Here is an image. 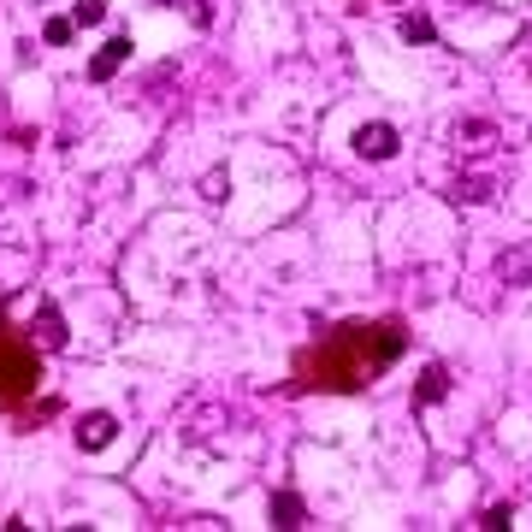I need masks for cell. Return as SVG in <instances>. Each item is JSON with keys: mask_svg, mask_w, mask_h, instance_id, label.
<instances>
[{"mask_svg": "<svg viewBox=\"0 0 532 532\" xmlns=\"http://www.w3.org/2000/svg\"><path fill=\"white\" fill-rule=\"evenodd\" d=\"M402 320H379V326H337L314 349L296 355V379L308 391H361L373 373H385L402 355Z\"/></svg>", "mask_w": 532, "mask_h": 532, "instance_id": "1", "label": "cell"}, {"mask_svg": "<svg viewBox=\"0 0 532 532\" xmlns=\"http://www.w3.org/2000/svg\"><path fill=\"white\" fill-rule=\"evenodd\" d=\"M36 379H42L36 349H24L18 337H6V326H0V402H24L36 391Z\"/></svg>", "mask_w": 532, "mask_h": 532, "instance_id": "2", "label": "cell"}, {"mask_svg": "<svg viewBox=\"0 0 532 532\" xmlns=\"http://www.w3.org/2000/svg\"><path fill=\"white\" fill-rule=\"evenodd\" d=\"M113 432H119V420H113L107 408H95V414H83V420H77V450H107V444H113Z\"/></svg>", "mask_w": 532, "mask_h": 532, "instance_id": "3", "label": "cell"}, {"mask_svg": "<svg viewBox=\"0 0 532 532\" xmlns=\"http://www.w3.org/2000/svg\"><path fill=\"white\" fill-rule=\"evenodd\" d=\"M355 154H361V160H391V154H397V131H391V125H361V131H355Z\"/></svg>", "mask_w": 532, "mask_h": 532, "instance_id": "4", "label": "cell"}, {"mask_svg": "<svg viewBox=\"0 0 532 532\" xmlns=\"http://www.w3.org/2000/svg\"><path fill=\"white\" fill-rule=\"evenodd\" d=\"M30 332H36V343H42V349H66V343H71L66 314H60L54 302H42V308H36V326H30Z\"/></svg>", "mask_w": 532, "mask_h": 532, "instance_id": "5", "label": "cell"}, {"mask_svg": "<svg viewBox=\"0 0 532 532\" xmlns=\"http://www.w3.org/2000/svg\"><path fill=\"white\" fill-rule=\"evenodd\" d=\"M444 397H450V367L432 361V367L420 373V385H414V408H438Z\"/></svg>", "mask_w": 532, "mask_h": 532, "instance_id": "6", "label": "cell"}, {"mask_svg": "<svg viewBox=\"0 0 532 532\" xmlns=\"http://www.w3.org/2000/svg\"><path fill=\"white\" fill-rule=\"evenodd\" d=\"M456 148H462V154H491V148H497V125H491V119H462V125H456Z\"/></svg>", "mask_w": 532, "mask_h": 532, "instance_id": "7", "label": "cell"}, {"mask_svg": "<svg viewBox=\"0 0 532 532\" xmlns=\"http://www.w3.org/2000/svg\"><path fill=\"white\" fill-rule=\"evenodd\" d=\"M125 60H131V36H113V42H107V48L89 60V83H107L113 71L125 66Z\"/></svg>", "mask_w": 532, "mask_h": 532, "instance_id": "8", "label": "cell"}, {"mask_svg": "<svg viewBox=\"0 0 532 532\" xmlns=\"http://www.w3.org/2000/svg\"><path fill=\"white\" fill-rule=\"evenodd\" d=\"M272 527H284V532L308 527V503H302L296 491H278V497H272Z\"/></svg>", "mask_w": 532, "mask_h": 532, "instance_id": "9", "label": "cell"}, {"mask_svg": "<svg viewBox=\"0 0 532 532\" xmlns=\"http://www.w3.org/2000/svg\"><path fill=\"white\" fill-rule=\"evenodd\" d=\"M497 278L503 284H532V249H503L497 255Z\"/></svg>", "mask_w": 532, "mask_h": 532, "instance_id": "10", "label": "cell"}, {"mask_svg": "<svg viewBox=\"0 0 532 532\" xmlns=\"http://www.w3.org/2000/svg\"><path fill=\"white\" fill-rule=\"evenodd\" d=\"M402 42H426V48H432V42H438V24H432L426 12H408V18H402Z\"/></svg>", "mask_w": 532, "mask_h": 532, "instance_id": "11", "label": "cell"}, {"mask_svg": "<svg viewBox=\"0 0 532 532\" xmlns=\"http://www.w3.org/2000/svg\"><path fill=\"white\" fill-rule=\"evenodd\" d=\"M450 201H491V178H456V184H450Z\"/></svg>", "mask_w": 532, "mask_h": 532, "instance_id": "12", "label": "cell"}, {"mask_svg": "<svg viewBox=\"0 0 532 532\" xmlns=\"http://www.w3.org/2000/svg\"><path fill=\"white\" fill-rule=\"evenodd\" d=\"M107 18V0H77V12H71V24H101Z\"/></svg>", "mask_w": 532, "mask_h": 532, "instance_id": "13", "label": "cell"}, {"mask_svg": "<svg viewBox=\"0 0 532 532\" xmlns=\"http://www.w3.org/2000/svg\"><path fill=\"white\" fill-rule=\"evenodd\" d=\"M71 30H77V24H71V18H48V30H42V36H48V42H54V48H60V42H71Z\"/></svg>", "mask_w": 532, "mask_h": 532, "instance_id": "14", "label": "cell"}, {"mask_svg": "<svg viewBox=\"0 0 532 532\" xmlns=\"http://www.w3.org/2000/svg\"><path fill=\"white\" fill-rule=\"evenodd\" d=\"M201 196H207V201H225V172H207V178H201Z\"/></svg>", "mask_w": 532, "mask_h": 532, "instance_id": "15", "label": "cell"}, {"mask_svg": "<svg viewBox=\"0 0 532 532\" xmlns=\"http://www.w3.org/2000/svg\"><path fill=\"white\" fill-rule=\"evenodd\" d=\"M160 6H172V0H160Z\"/></svg>", "mask_w": 532, "mask_h": 532, "instance_id": "16", "label": "cell"}]
</instances>
